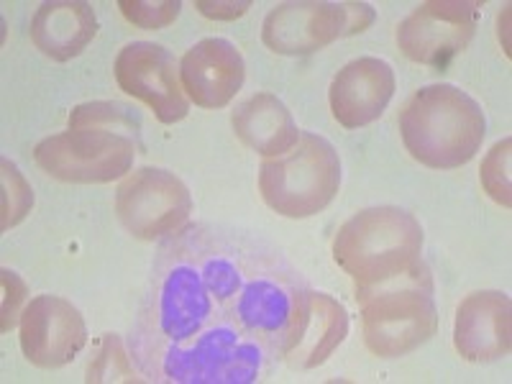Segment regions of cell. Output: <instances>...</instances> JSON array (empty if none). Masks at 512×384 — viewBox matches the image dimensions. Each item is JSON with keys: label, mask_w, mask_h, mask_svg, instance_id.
<instances>
[{"label": "cell", "mask_w": 512, "mask_h": 384, "mask_svg": "<svg viewBox=\"0 0 512 384\" xmlns=\"http://www.w3.org/2000/svg\"><path fill=\"white\" fill-rule=\"evenodd\" d=\"M454 346L461 359L474 364L505 359L512 346V305L505 292H474L459 305Z\"/></svg>", "instance_id": "obj_12"}, {"label": "cell", "mask_w": 512, "mask_h": 384, "mask_svg": "<svg viewBox=\"0 0 512 384\" xmlns=\"http://www.w3.org/2000/svg\"><path fill=\"white\" fill-rule=\"evenodd\" d=\"M374 24L369 3H282L267 13L262 39L274 54H313L341 36H354Z\"/></svg>", "instance_id": "obj_7"}, {"label": "cell", "mask_w": 512, "mask_h": 384, "mask_svg": "<svg viewBox=\"0 0 512 384\" xmlns=\"http://www.w3.org/2000/svg\"><path fill=\"white\" fill-rule=\"evenodd\" d=\"M338 187L341 159L331 141L318 134H300L290 152L259 167V192L277 216H318L333 203Z\"/></svg>", "instance_id": "obj_5"}, {"label": "cell", "mask_w": 512, "mask_h": 384, "mask_svg": "<svg viewBox=\"0 0 512 384\" xmlns=\"http://www.w3.org/2000/svg\"><path fill=\"white\" fill-rule=\"evenodd\" d=\"M246 77L244 57L228 39H203L180 62L182 90L200 108H223L236 98Z\"/></svg>", "instance_id": "obj_13"}, {"label": "cell", "mask_w": 512, "mask_h": 384, "mask_svg": "<svg viewBox=\"0 0 512 384\" xmlns=\"http://www.w3.org/2000/svg\"><path fill=\"white\" fill-rule=\"evenodd\" d=\"M512 141L502 139L492 146V152L484 157L482 162V185L487 195L502 208H510L512 195H510V159H512Z\"/></svg>", "instance_id": "obj_20"}, {"label": "cell", "mask_w": 512, "mask_h": 384, "mask_svg": "<svg viewBox=\"0 0 512 384\" xmlns=\"http://www.w3.org/2000/svg\"><path fill=\"white\" fill-rule=\"evenodd\" d=\"M349 336V313L336 297L326 292L308 290L295 346L287 354L285 364L290 369H315L326 364L328 356L344 344Z\"/></svg>", "instance_id": "obj_16"}, {"label": "cell", "mask_w": 512, "mask_h": 384, "mask_svg": "<svg viewBox=\"0 0 512 384\" xmlns=\"http://www.w3.org/2000/svg\"><path fill=\"white\" fill-rule=\"evenodd\" d=\"M21 351L39 369L70 364L85 344L88 326L80 310L59 295L34 297L21 313Z\"/></svg>", "instance_id": "obj_11"}, {"label": "cell", "mask_w": 512, "mask_h": 384, "mask_svg": "<svg viewBox=\"0 0 512 384\" xmlns=\"http://www.w3.org/2000/svg\"><path fill=\"white\" fill-rule=\"evenodd\" d=\"M31 205H34V192H31L29 182L8 159H3V223H0L3 231L24 221Z\"/></svg>", "instance_id": "obj_21"}, {"label": "cell", "mask_w": 512, "mask_h": 384, "mask_svg": "<svg viewBox=\"0 0 512 384\" xmlns=\"http://www.w3.org/2000/svg\"><path fill=\"white\" fill-rule=\"evenodd\" d=\"M477 0H428L397 26L402 54L428 67H446L469 47L479 24Z\"/></svg>", "instance_id": "obj_9"}, {"label": "cell", "mask_w": 512, "mask_h": 384, "mask_svg": "<svg viewBox=\"0 0 512 384\" xmlns=\"http://www.w3.org/2000/svg\"><path fill=\"white\" fill-rule=\"evenodd\" d=\"M88 382H141L144 377H134V359L123 354V346L116 336L105 333L98 356L90 361Z\"/></svg>", "instance_id": "obj_19"}, {"label": "cell", "mask_w": 512, "mask_h": 384, "mask_svg": "<svg viewBox=\"0 0 512 384\" xmlns=\"http://www.w3.org/2000/svg\"><path fill=\"white\" fill-rule=\"evenodd\" d=\"M139 136L111 128H70L36 144L34 159L49 177L77 185H103L131 172Z\"/></svg>", "instance_id": "obj_6"}, {"label": "cell", "mask_w": 512, "mask_h": 384, "mask_svg": "<svg viewBox=\"0 0 512 384\" xmlns=\"http://www.w3.org/2000/svg\"><path fill=\"white\" fill-rule=\"evenodd\" d=\"M195 6H198V11L208 18H216V21H233V18L244 16L251 8V3L249 0H244V3H233V0H228V3H208V0H198Z\"/></svg>", "instance_id": "obj_24"}, {"label": "cell", "mask_w": 512, "mask_h": 384, "mask_svg": "<svg viewBox=\"0 0 512 384\" xmlns=\"http://www.w3.org/2000/svg\"><path fill=\"white\" fill-rule=\"evenodd\" d=\"M395 95V70L384 59L359 57L331 82V113L344 128H364L377 121Z\"/></svg>", "instance_id": "obj_14"}, {"label": "cell", "mask_w": 512, "mask_h": 384, "mask_svg": "<svg viewBox=\"0 0 512 384\" xmlns=\"http://www.w3.org/2000/svg\"><path fill=\"white\" fill-rule=\"evenodd\" d=\"M3 333L11 331L16 326V318L21 315V303L26 300V285L21 282L16 272L3 269Z\"/></svg>", "instance_id": "obj_23"}, {"label": "cell", "mask_w": 512, "mask_h": 384, "mask_svg": "<svg viewBox=\"0 0 512 384\" xmlns=\"http://www.w3.org/2000/svg\"><path fill=\"white\" fill-rule=\"evenodd\" d=\"M126 21L139 29H164L175 24L182 11L180 0H121L118 3Z\"/></svg>", "instance_id": "obj_22"}, {"label": "cell", "mask_w": 512, "mask_h": 384, "mask_svg": "<svg viewBox=\"0 0 512 384\" xmlns=\"http://www.w3.org/2000/svg\"><path fill=\"white\" fill-rule=\"evenodd\" d=\"M361 305L364 344L374 356L397 359L438 331V310L433 300L431 269L423 262L400 280L356 297Z\"/></svg>", "instance_id": "obj_4"}, {"label": "cell", "mask_w": 512, "mask_h": 384, "mask_svg": "<svg viewBox=\"0 0 512 384\" xmlns=\"http://www.w3.org/2000/svg\"><path fill=\"white\" fill-rule=\"evenodd\" d=\"M231 126L241 144L262 157H282L297 144L300 128L290 108L272 93H256L236 105Z\"/></svg>", "instance_id": "obj_17"}, {"label": "cell", "mask_w": 512, "mask_h": 384, "mask_svg": "<svg viewBox=\"0 0 512 384\" xmlns=\"http://www.w3.org/2000/svg\"><path fill=\"white\" fill-rule=\"evenodd\" d=\"M118 88L131 98L144 100L162 123L182 121L190 113L180 82V64L154 41H131L116 57Z\"/></svg>", "instance_id": "obj_10"}, {"label": "cell", "mask_w": 512, "mask_h": 384, "mask_svg": "<svg viewBox=\"0 0 512 384\" xmlns=\"http://www.w3.org/2000/svg\"><path fill=\"white\" fill-rule=\"evenodd\" d=\"M423 226L397 205H377L351 216L333 239V259L351 280L356 297L413 272L423 259Z\"/></svg>", "instance_id": "obj_2"}, {"label": "cell", "mask_w": 512, "mask_h": 384, "mask_svg": "<svg viewBox=\"0 0 512 384\" xmlns=\"http://www.w3.org/2000/svg\"><path fill=\"white\" fill-rule=\"evenodd\" d=\"M98 34L95 8L85 0H54L44 3L31 21V41L44 57L70 62L88 49Z\"/></svg>", "instance_id": "obj_15"}, {"label": "cell", "mask_w": 512, "mask_h": 384, "mask_svg": "<svg viewBox=\"0 0 512 384\" xmlns=\"http://www.w3.org/2000/svg\"><path fill=\"white\" fill-rule=\"evenodd\" d=\"M484 134L482 105L448 82L420 88L400 111L402 144L423 167L456 169L472 162Z\"/></svg>", "instance_id": "obj_3"}, {"label": "cell", "mask_w": 512, "mask_h": 384, "mask_svg": "<svg viewBox=\"0 0 512 384\" xmlns=\"http://www.w3.org/2000/svg\"><path fill=\"white\" fill-rule=\"evenodd\" d=\"M70 128H111V131L141 136V116L136 108L118 100H95L72 108Z\"/></svg>", "instance_id": "obj_18"}, {"label": "cell", "mask_w": 512, "mask_h": 384, "mask_svg": "<svg viewBox=\"0 0 512 384\" xmlns=\"http://www.w3.org/2000/svg\"><path fill=\"white\" fill-rule=\"evenodd\" d=\"M308 290L269 241L190 223L154 256L128 354L146 382H262L295 346Z\"/></svg>", "instance_id": "obj_1"}, {"label": "cell", "mask_w": 512, "mask_h": 384, "mask_svg": "<svg viewBox=\"0 0 512 384\" xmlns=\"http://www.w3.org/2000/svg\"><path fill=\"white\" fill-rule=\"evenodd\" d=\"M116 213L134 239H169L187 226L192 195L175 172L141 167L118 185Z\"/></svg>", "instance_id": "obj_8"}]
</instances>
